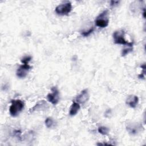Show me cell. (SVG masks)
<instances>
[{"label":"cell","mask_w":146,"mask_h":146,"mask_svg":"<svg viewBox=\"0 0 146 146\" xmlns=\"http://www.w3.org/2000/svg\"><path fill=\"white\" fill-rule=\"evenodd\" d=\"M31 68L32 67L29 63H23L18 68L16 75L19 78H24L27 76L28 72Z\"/></svg>","instance_id":"6"},{"label":"cell","mask_w":146,"mask_h":146,"mask_svg":"<svg viewBox=\"0 0 146 146\" xmlns=\"http://www.w3.org/2000/svg\"><path fill=\"white\" fill-rule=\"evenodd\" d=\"M47 99L53 105H56L58 103L60 99L59 91L56 87L54 86L51 88V92L47 94Z\"/></svg>","instance_id":"5"},{"label":"cell","mask_w":146,"mask_h":146,"mask_svg":"<svg viewBox=\"0 0 146 146\" xmlns=\"http://www.w3.org/2000/svg\"><path fill=\"white\" fill-rule=\"evenodd\" d=\"M31 56H25L23 57L21 59V62L22 63H29V62L31 60Z\"/></svg>","instance_id":"16"},{"label":"cell","mask_w":146,"mask_h":146,"mask_svg":"<svg viewBox=\"0 0 146 146\" xmlns=\"http://www.w3.org/2000/svg\"><path fill=\"white\" fill-rule=\"evenodd\" d=\"M45 125L48 128H54L56 126V123L54 120V119L51 117H48L45 120Z\"/></svg>","instance_id":"12"},{"label":"cell","mask_w":146,"mask_h":146,"mask_svg":"<svg viewBox=\"0 0 146 146\" xmlns=\"http://www.w3.org/2000/svg\"><path fill=\"white\" fill-rule=\"evenodd\" d=\"M124 35L125 32L123 30H119L114 31L112 34L114 43L117 44H123L133 47V43L128 42V41H127L124 38Z\"/></svg>","instance_id":"2"},{"label":"cell","mask_w":146,"mask_h":146,"mask_svg":"<svg viewBox=\"0 0 146 146\" xmlns=\"http://www.w3.org/2000/svg\"><path fill=\"white\" fill-rule=\"evenodd\" d=\"M119 3V1H111L110 2V5L111 6H115L116 5H117Z\"/></svg>","instance_id":"17"},{"label":"cell","mask_w":146,"mask_h":146,"mask_svg":"<svg viewBox=\"0 0 146 146\" xmlns=\"http://www.w3.org/2000/svg\"><path fill=\"white\" fill-rule=\"evenodd\" d=\"M80 108V106L79 103H78V102H74L70 107L69 115L71 116L76 115L77 113L79 112Z\"/></svg>","instance_id":"11"},{"label":"cell","mask_w":146,"mask_h":146,"mask_svg":"<svg viewBox=\"0 0 146 146\" xmlns=\"http://www.w3.org/2000/svg\"><path fill=\"white\" fill-rule=\"evenodd\" d=\"M133 51V47H128L127 48H124L121 51V56H125L131 52Z\"/></svg>","instance_id":"14"},{"label":"cell","mask_w":146,"mask_h":146,"mask_svg":"<svg viewBox=\"0 0 146 146\" xmlns=\"http://www.w3.org/2000/svg\"><path fill=\"white\" fill-rule=\"evenodd\" d=\"M47 108H48L47 104L46 103V102L45 101H44L43 100L39 102L38 103H36L32 108H31L30 111L31 112H33L36 111H38L42 110L43 109H46Z\"/></svg>","instance_id":"10"},{"label":"cell","mask_w":146,"mask_h":146,"mask_svg":"<svg viewBox=\"0 0 146 146\" xmlns=\"http://www.w3.org/2000/svg\"><path fill=\"white\" fill-rule=\"evenodd\" d=\"M98 131L99 133L103 135H107L109 133V129L107 127L105 126H100L98 128Z\"/></svg>","instance_id":"13"},{"label":"cell","mask_w":146,"mask_h":146,"mask_svg":"<svg viewBox=\"0 0 146 146\" xmlns=\"http://www.w3.org/2000/svg\"><path fill=\"white\" fill-rule=\"evenodd\" d=\"M142 125L139 124H130L127 126V131L131 135H135L140 130Z\"/></svg>","instance_id":"9"},{"label":"cell","mask_w":146,"mask_h":146,"mask_svg":"<svg viewBox=\"0 0 146 146\" xmlns=\"http://www.w3.org/2000/svg\"><path fill=\"white\" fill-rule=\"evenodd\" d=\"M109 13L108 10L103 11L95 19V23L96 26L104 28L108 26L109 23Z\"/></svg>","instance_id":"3"},{"label":"cell","mask_w":146,"mask_h":146,"mask_svg":"<svg viewBox=\"0 0 146 146\" xmlns=\"http://www.w3.org/2000/svg\"><path fill=\"white\" fill-rule=\"evenodd\" d=\"M24 102L20 99H13L11 100L9 107V113L13 117L17 116L24 108Z\"/></svg>","instance_id":"1"},{"label":"cell","mask_w":146,"mask_h":146,"mask_svg":"<svg viewBox=\"0 0 146 146\" xmlns=\"http://www.w3.org/2000/svg\"><path fill=\"white\" fill-rule=\"evenodd\" d=\"M139 98L136 95H131L128 96L126 99V104L130 107L135 108L138 104Z\"/></svg>","instance_id":"8"},{"label":"cell","mask_w":146,"mask_h":146,"mask_svg":"<svg viewBox=\"0 0 146 146\" xmlns=\"http://www.w3.org/2000/svg\"><path fill=\"white\" fill-rule=\"evenodd\" d=\"M72 10V4L70 2H66L58 5L55 9V13L60 15H67Z\"/></svg>","instance_id":"4"},{"label":"cell","mask_w":146,"mask_h":146,"mask_svg":"<svg viewBox=\"0 0 146 146\" xmlns=\"http://www.w3.org/2000/svg\"><path fill=\"white\" fill-rule=\"evenodd\" d=\"M90 98V95L87 89H84L81 91V92L76 96V101L78 103L84 104L86 103Z\"/></svg>","instance_id":"7"},{"label":"cell","mask_w":146,"mask_h":146,"mask_svg":"<svg viewBox=\"0 0 146 146\" xmlns=\"http://www.w3.org/2000/svg\"><path fill=\"white\" fill-rule=\"evenodd\" d=\"M94 31V27H91V28H90V29H88L87 30L82 31L81 32V34H82L83 36H87L90 35Z\"/></svg>","instance_id":"15"}]
</instances>
